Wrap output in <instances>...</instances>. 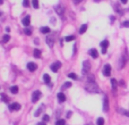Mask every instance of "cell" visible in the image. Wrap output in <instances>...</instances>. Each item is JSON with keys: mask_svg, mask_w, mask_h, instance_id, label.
Instances as JSON below:
<instances>
[{"mask_svg": "<svg viewBox=\"0 0 129 125\" xmlns=\"http://www.w3.org/2000/svg\"><path fill=\"white\" fill-rule=\"evenodd\" d=\"M86 90L88 92H99V86L95 84V82H88L86 84Z\"/></svg>", "mask_w": 129, "mask_h": 125, "instance_id": "cell-1", "label": "cell"}, {"mask_svg": "<svg viewBox=\"0 0 129 125\" xmlns=\"http://www.w3.org/2000/svg\"><path fill=\"white\" fill-rule=\"evenodd\" d=\"M91 69V63L88 60H85L83 63V74H87Z\"/></svg>", "mask_w": 129, "mask_h": 125, "instance_id": "cell-2", "label": "cell"}, {"mask_svg": "<svg viewBox=\"0 0 129 125\" xmlns=\"http://www.w3.org/2000/svg\"><path fill=\"white\" fill-rule=\"evenodd\" d=\"M41 96H42V93H41V91H34L32 94V101L33 102H38V100H39L40 98H41Z\"/></svg>", "mask_w": 129, "mask_h": 125, "instance_id": "cell-3", "label": "cell"}, {"mask_svg": "<svg viewBox=\"0 0 129 125\" xmlns=\"http://www.w3.org/2000/svg\"><path fill=\"white\" fill-rule=\"evenodd\" d=\"M100 46L102 48V53H106V48L109 47V41H108V40H103V41L100 43Z\"/></svg>", "mask_w": 129, "mask_h": 125, "instance_id": "cell-4", "label": "cell"}, {"mask_svg": "<svg viewBox=\"0 0 129 125\" xmlns=\"http://www.w3.org/2000/svg\"><path fill=\"white\" fill-rule=\"evenodd\" d=\"M60 67H61V63H60V61H56V63H53V64L51 65V71L52 72L57 73Z\"/></svg>", "mask_w": 129, "mask_h": 125, "instance_id": "cell-5", "label": "cell"}, {"mask_svg": "<svg viewBox=\"0 0 129 125\" xmlns=\"http://www.w3.org/2000/svg\"><path fill=\"white\" fill-rule=\"evenodd\" d=\"M54 10L57 12V14H59L61 17H64V8L61 5H58V6H56V8H54Z\"/></svg>", "mask_w": 129, "mask_h": 125, "instance_id": "cell-6", "label": "cell"}, {"mask_svg": "<svg viewBox=\"0 0 129 125\" xmlns=\"http://www.w3.org/2000/svg\"><path fill=\"white\" fill-rule=\"evenodd\" d=\"M9 109L11 110V112H15V110H19L20 109V105L18 102H14L11 105H9Z\"/></svg>", "mask_w": 129, "mask_h": 125, "instance_id": "cell-7", "label": "cell"}, {"mask_svg": "<svg viewBox=\"0 0 129 125\" xmlns=\"http://www.w3.org/2000/svg\"><path fill=\"white\" fill-rule=\"evenodd\" d=\"M27 68L30 69V72H34V71H36V68H38V65H36L35 63H32V61H30V63H27Z\"/></svg>", "mask_w": 129, "mask_h": 125, "instance_id": "cell-8", "label": "cell"}, {"mask_svg": "<svg viewBox=\"0 0 129 125\" xmlns=\"http://www.w3.org/2000/svg\"><path fill=\"white\" fill-rule=\"evenodd\" d=\"M103 110L105 113L109 110V99H108V97H104V100H103Z\"/></svg>", "mask_w": 129, "mask_h": 125, "instance_id": "cell-9", "label": "cell"}, {"mask_svg": "<svg viewBox=\"0 0 129 125\" xmlns=\"http://www.w3.org/2000/svg\"><path fill=\"white\" fill-rule=\"evenodd\" d=\"M103 74L105 76H109L110 74H111V66L109 64H106V65L104 66V69H103Z\"/></svg>", "mask_w": 129, "mask_h": 125, "instance_id": "cell-10", "label": "cell"}, {"mask_svg": "<svg viewBox=\"0 0 129 125\" xmlns=\"http://www.w3.org/2000/svg\"><path fill=\"white\" fill-rule=\"evenodd\" d=\"M22 23H23V25H24V26H28V25H30V23H31V17H30V16H26L25 18H23Z\"/></svg>", "mask_w": 129, "mask_h": 125, "instance_id": "cell-11", "label": "cell"}, {"mask_svg": "<svg viewBox=\"0 0 129 125\" xmlns=\"http://www.w3.org/2000/svg\"><path fill=\"white\" fill-rule=\"evenodd\" d=\"M45 41H46V43L50 46V48H52V47H53V44H54V41H53V39H52L51 36H46Z\"/></svg>", "mask_w": 129, "mask_h": 125, "instance_id": "cell-12", "label": "cell"}, {"mask_svg": "<svg viewBox=\"0 0 129 125\" xmlns=\"http://www.w3.org/2000/svg\"><path fill=\"white\" fill-rule=\"evenodd\" d=\"M57 97H58V100L60 101V102H64V101H66V96H64L62 92H59Z\"/></svg>", "mask_w": 129, "mask_h": 125, "instance_id": "cell-13", "label": "cell"}, {"mask_svg": "<svg viewBox=\"0 0 129 125\" xmlns=\"http://www.w3.org/2000/svg\"><path fill=\"white\" fill-rule=\"evenodd\" d=\"M90 55L93 57V58H97V56H99V52H97L96 49H91L90 50Z\"/></svg>", "mask_w": 129, "mask_h": 125, "instance_id": "cell-14", "label": "cell"}, {"mask_svg": "<svg viewBox=\"0 0 129 125\" xmlns=\"http://www.w3.org/2000/svg\"><path fill=\"white\" fill-rule=\"evenodd\" d=\"M41 33H43V34H48V33H50V28H49L48 26L41 27Z\"/></svg>", "mask_w": 129, "mask_h": 125, "instance_id": "cell-15", "label": "cell"}, {"mask_svg": "<svg viewBox=\"0 0 129 125\" xmlns=\"http://www.w3.org/2000/svg\"><path fill=\"white\" fill-rule=\"evenodd\" d=\"M10 92L14 93V94H16V93L18 92V86H16V85H14V86H10Z\"/></svg>", "mask_w": 129, "mask_h": 125, "instance_id": "cell-16", "label": "cell"}, {"mask_svg": "<svg viewBox=\"0 0 129 125\" xmlns=\"http://www.w3.org/2000/svg\"><path fill=\"white\" fill-rule=\"evenodd\" d=\"M43 80H44L45 83H50V82H51V77H50V75H48V74H44V75H43Z\"/></svg>", "mask_w": 129, "mask_h": 125, "instance_id": "cell-17", "label": "cell"}, {"mask_svg": "<svg viewBox=\"0 0 129 125\" xmlns=\"http://www.w3.org/2000/svg\"><path fill=\"white\" fill-rule=\"evenodd\" d=\"M9 40H10V36H9L8 34H6V35H4V38L1 40V43H7Z\"/></svg>", "mask_w": 129, "mask_h": 125, "instance_id": "cell-18", "label": "cell"}, {"mask_svg": "<svg viewBox=\"0 0 129 125\" xmlns=\"http://www.w3.org/2000/svg\"><path fill=\"white\" fill-rule=\"evenodd\" d=\"M111 84H112V89H113V91L116 92L117 91V81L114 79L111 80Z\"/></svg>", "mask_w": 129, "mask_h": 125, "instance_id": "cell-19", "label": "cell"}, {"mask_svg": "<svg viewBox=\"0 0 129 125\" xmlns=\"http://www.w3.org/2000/svg\"><path fill=\"white\" fill-rule=\"evenodd\" d=\"M86 30H87V25H86V24H84V25H82V27H80L79 33H80V34H84V33L86 32Z\"/></svg>", "mask_w": 129, "mask_h": 125, "instance_id": "cell-20", "label": "cell"}, {"mask_svg": "<svg viewBox=\"0 0 129 125\" xmlns=\"http://www.w3.org/2000/svg\"><path fill=\"white\" fill-rule=\"evenodd\" d=\"M34 57L35 58H40L41 57V51H40L39 49H35L34 50Z\"/></svg>", "mask_w": 129, "mask_h": 125, "instance_id": "cell-21", "label": "cell"}, {"mask_svg": "<svg viewBox=\"0 0 129 125\" xmlns=\"http://www.w3.org/2000/svg\"><path fill=\"white\" fill-rule=\"evenodd\" d=\"M72 40H75V35H69V36H66V38H64V41H66V42H70Z\"/></svg>", "mask_w": 129, "mask_h": 125, "instance_id": "cell-22", "label": "cell"}, {"mask_svg": "<svg viewBox=\"0 0 129 125\" xmlns=\"http://www.w3.org/2000/svg\"><path fill=\"white\" fill-rule=\"evenodd\" d=\"M71 86V83L70 82H66L64 85H62V88H61V90H64V89H68V88H70Z\"/></svg>", "mask_w": 129, "mask_h": 125, "instance_id": "cell-23", "label": "cell"}, {"mask_svg": "<svg viewBox=\"0 0 129 125\" xmlns=\"http://www.w3.org/2000/svg\"><path fill=\"white\" fill-rule=\"evenodd\" d=\"M32 5H33V7H34L35 9H38V8H39V0H33Z\"/></svg>", "mask_w": 129, "mask_h": 125, "instance_id": "cell-24", "label": "cell"}, {"mask_svg": "<svg viewBox=\"0 0 129 125\" xmlns=\"http://www.w3.org/2000/svg\"><path fill=\"white\" fill-rule=\"evenodd\" d=\"M56 125H66V121L64 119H58L56 122Z\"/></svg>", "mask_w": 129, "mask_h": 125, "instance_id": "cell-25", "label": "cell"}, {"mask_svg": "<svg viewBox=\"0 0 129 125\" xmlns=\"http://www.w3.org/2000/svg\"><path fill=\"white\" fill-rule=\"evenodd\" d=\"M68 76H69L70 79H72V80H77L78 79V76L75 74V73H70V74H68Z\"/></svg>", "mask_w": 129, "mask_h": 125, "instance_id": "cell-26", "label": "cell"}, {"mask_svg": "<svg viewBox=\"0 0 129 125\" xmlns=\"http://www.w3.org/2000/svg\"><path fill=\"white\" fill-rule=\"evenodd\" d=\"M1 100H2L4 102H8V97H7L5 93H2V94H1Z\"/></svg>", "mask_w": 129, "mask_h": 125, "instance_id": "cell-27", "label": "cell"}, {"mask_svg": "<svg viewBox=\"0 0 129 125\" xmlns=\"http://www.w3.org/2000/svg\"><path fill=\"white\" fill-rule=\"evenodd\" d=\"M97 125H104V119L102 117H100L97 119Z\"/></svg>", "mask_w": 129, "mask_h": 125, "instance_id": "cell-28", "label": "cell"}, {"mask_svg": "<svg viewBox=\"0 0 129 125\" xmlns=\"http://www.w3.org/2000/svg\"><path fill=\"white\" fill-rule=\"evenodd\" d=\"M23 6H24V7H28V6H30V1H28V0H24V1H23Z\"/></svg>", "mask_w": 129, "mask_h": 125, "instance_id": "cell-29", "label": "cell"}, {"mask_svg": "<svg viewBox=\"0 0 129 125\" xmlns=\"http://www.w3.org/2000/svg\"><path fill=\"white\" fill-rule=\"evenodd\" d=\"M49 119H50V117H49L48 115H44V116H43V122H49Z\"/></svg>", "mask_w": 129, "mask_h": 125, "instance_id": "cell-30", "label": "cell"}, {"mask_svg": "<svg viewBox=\"0 0 129 125\" xmlns=\"http://www.w3.org/2000/svg\"><path fill=\"white\" fill-rule=\"evenodd\" d=\"M25 34L31 35V34H32V31H31V30H28V28H26V30H25Z\"/></svg>", "mask_w": 129, "mask_h": 125, "instance_id": "cell-31", "label": "cell"}, {"mask_svg": "<svg viewBox=\"0 0 129 125\" xmlns=\"http://www.w3.org/2000/svg\"><path fill=\"white\" fill-rule=\"evenodd\" d=\"M41 112H42V108H40V109H38V110L35 112V116H39L40 114H41Z\"/></svg>", "mask_w": 129, "mask_h": 125, "instance_id": "cell-32", "label": "cell"}, {"mask_svg": "<svg viewBox=\"0 0 129 125\" xmlns=\"http://www.w3.org/2000/svg\"><path fill=\"white\" fill-rule=\"evenodd\" d=\"M128 25H129V22H128V20L123 23V26H125V27H128Z\"/></svg>", "mask_w": 129, "mask_h": 125, "instance_id": "cell-33", "label": "cell"}, {"mask_svg": "<svg viewBox=\"0 0 129 125\" xmlns=\"http://www.w3.org/2000/svg\"><path fill=\"white\" fill-rule=\"evenodd\" d=\"M72 1H74L75 4H79V2H80V1H83V0H72Z\"/></svg>", "mask_w": 129, "mask_h": 125, "instance_id": "cell-34", "label": "cell"}, {"mask_svg": "<svg viewBox=\"0 0 129 125\" xmlns=\"http://www.w3.org/2000/svg\"><path fill=\"white\" fill-rule=\"evenodd\" d=\"M71 116V112H69L68 113V114H67V117H68V118H69V117H70Z\"/></svg>", "mask_w": 129, "mask_h": 125, "instance_id": "cell-35", "label": "cell"}, {"mask_svg": "<svg viewBox=\"0 0 129 125\" xmlns=\"http://www.w3.org/2000/svg\"><path fill=\"white\" fill-rule=\"evenodd\" d=\"M38 125H46V124H45V122H41V123H39Z\"/></svg>", "mask_w": 129, "mask_h": 125, "instance_id": "cell-36", "label": "cell"}, {"mask_svg": "<svg viewBox=\"0 0 129 125\" xmlns=\"http://www.w3.org/2000/svg\"><path fill=\"white\" fill-rule=\"evenodd\" d=\"M120 1H121L122 4H127V1H128V0H120Z\"/></svg>", "mask_w": 129, "mask_h": 125, "instance_id": "cell-37", "label": "cell"}, {"mask_svg": "<svg viewBox=\"0 0 129 125\" xmlns=\"http://www.w3.org/2000/svg\"><path fill=\"white\" fill-rule=\"evenodd\" d=\"M4 4V0H0V5H2Z\"/></svg>", "mask_w": 129, "mask_h": 125, "instance_id": "cell-38", "label": "cell"}, {"mask_svg": "<svg viewBox=\"0 0 129 125\" xmlns=\"http://www.w3.org/2000/svg\"><path fill=\"white\" fill-rule=\"evenodd\" d=\"M0 16H1V12H0Z\"/></svg>", "mask_w": 129, "mask_h": 125, "instance_id": "cell-39", "label": "cell"}]
</instances>
